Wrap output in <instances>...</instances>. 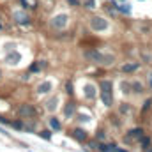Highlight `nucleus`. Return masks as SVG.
I'll return each mask as SVG.
<instances>
[{"label":"nucleus","instance_id":"obj_1","mask_svg":"<svg viewBox=\"0 0 152 152\" xmlns=\"http://www.w3.org/2000/svg\"><path fill=\"white\" fill-rule=\"evenodd\" d=\"M85 58L90 60V62H94V64H112V62H113V57H112V55H103V53H99L97 50H88V51H85Z\"/></svg>","mask_w":152,"mask_h":152},{"label":"nucleus","instance_id":"obj_2","mask_svg":"<svg viewBox=\"0 0 152 152\" xmlns=\"http://www.w3.org/2000/svg\"><path fill=\"white\" fill-rule=\"evenodd\" d=\"M99 87H101V99H103V103H104L106 106H112V103H113V94H112L113 85H112V81L103 80V81L99 83Z\"/></svg>","mask_w":152,"mask_h":152},{"label":"nucleus","instance_id":"obj_3","mask_svg":"<svg viewBox=\"0 0 152 152\" xmlns=\"http://www.w3.org/2000/svg\"><path fill=\"white\" fill-rule=\"evenodd\" d=\"M18 113H20V117H23V118H32V117H36V108L32 104H28V103H23L18 108Z\"/></svg>","mask_w":152,"mask_h":152},{"label":"nucleus","instance_id":"obj_4","mask_svg":"<svg viewBox=\"0 0 152 152\" xmlns=\"http://www.w3.org/2000/svg\"><path fill=\"white\" fill-rule=\"evenodd\" d=\"M90 27H92L94 30L101 32V30H106V28H108V21H106L104 18H101V16H96V18L90 20Z\"/></svg>","mask_w":152,"mask_h":152},{"label":"nucleus","instance_id":"obj_5","mask_svg":"<svg viewBox=\"0 0 152 152\" xmlns=\"http://www.w3.org/2000/svg\"><path fill=\"white\" fill-rule=\"evenodd\" d=\"M12 20L18 23V25H28L30 23V18L25 11H14L12 12Z\"/></svg>","mask_w":152,"mask_h":152},{"label":"nucleus","instance_id":"obj_6","mask_svg":"<svg viewBox=\"0 0 152 152\" xmlns=\"http://www.w3.org/2000/svg\"><path fill=\"white\" fill-rule=\"evenodd\" d=\"M67 14H57L53 20H51V27H55V28H64L66 25H67Z\"/></svg>","mask_w":152,"mask_h":152},{"label":"nucleus","instance_id":"obj_7","mask_svg":"<svg viewBox=\"0 0 152 152\" xmlns=\"http://www.w3.org/2000/svg\"><path fill=\"white\" fill-rule=\"evenodd\" d=\"M20 60H21V55H20L18 51H14V50H12V51H9V53L5 55V62H7L9 66H16Z\"/></svg>","mask_w":152,"mask_h":152},{"label":"nucleus","instance_id":"obj_8","mask_svg":"<svg viewBox=\"0 0 152 152\" xmlns=\"http://www.w3.org/2000/svg\"><path fill=\"white\" fill-rule=\"evenodd\" d=\"M142 136H143V129L140 127V129H133V131H129L127 136H126L124 140H126V142H133V140H140Z\"/></svg>","mask_w":152,"mask_h":152},{"label":"nucleus","instance_id":"obj_9","mask_svg":"<svg viewBox=\"0 0 152 152\" xmlns=\"http://www.w3.org/2000/svg\"><path fill=\"white\" fill-rule=\"evenodd\" d=\"M73 138H76L78 142H85L87 140V131L85 129H75L73 131Z\"/></svg>","mask_w":152,"mask_h":152},{"label":"nucleus","instance_id":"obj_10","mask_svg":"<svg viewBox=\"0 0 152 152\" xmlns=\"http://www.w3.org/2000/svg\"><path fill=\"white\" fill-rule=\"evenodd\" d=\"M50 90H51V81H42V83L37 85L39 94H46V92H50Z\"/></svg>","mask_w":152,"mask_h":152},{"label":"nucleus","instance_id":"obj_11","mask_svg":"<svg viewBox=\"0 0 152 152\" xmlns=\"http://www.w3.org/2000/svg\"><path fill=\"white\" fill-rule=\"evenodd\" d=\"M138 67H140L138 62H134V64H124V66H122V71H124V73H133V71H136Z\"/></svg>","mask_w":152,"mask_h":152},{"label":"nucleus","instance_id":"obj_12","mask_svg":"<svg viewBox=\"0 0 152 152\" xmlns=\"http://www.w3.org/2000/svg\"><path fill=\"white\" fill-rule=\"evenodd\" d=\"M46 64H44V60H39V62H34L32 66H30V73H39L42 67H44Z\"/></svg>","mask_w":152,"mask_h":152},{"label":"nucleus","instance_id":"obj_13","mask_svg":"<svg viewBox=\"0 0 152 152\" xmlns=\"http://www.w3.org/2000/svg\"><path fill=\"white\" fill-rule=\"evenodd\" d=\"M50 126H51L55 131H60V129H62V124L58 122V118H57V117H51V118H50Z\"/></svg>","mask_w":152,"mask_h":152},{"label":"nucleus","instance_id":"obj_14","mask_svg":"<svg viewBox=\"0 0 152 152\" xmlns=\"http://www.w3.org/2000/svg\"><path fill=\"white\" fill-rule=\"evenodd\" d=\"M46 108L51 112V110H55L57 108V97H53V99H50L48 103H46Z\"/></svg>","mask_w":152,"mask_h":152},{"label":"nucleus","instance_id":"obj_15","mask_svg":"<svg viewBox=\"0 0 152 152\" xmlns=\"http://www.w3.org/2000/svg\"><path fill=\"white\" fill-rule=\"evenodd\" d=\"M9 126H12L14 129H20V131H21V129H25V126H23V122H21V120H14V122H9Z\"/></svg>","mask_w":152,"mask_h":152},{"label":"nucleus","instance_id":"obj_16","mask_svg":"<svg viewBox=\"0 0 152 152\" xmlns=\"http://www.w3.org/2000/svg\"><path fill=\"white\" fill-rule=\"evenodd\" d=\"M73 113H75V104H73V103H69V104L66 106V115H67V117H71Z\"/></svg>","mask_w":152,"mask_h":152},{"label":"nucleus","instance_id":"obj_17","mask_svg":"<svg viewBox=\"0 0 152 152\" xmlns=\"http://www.w3.org/2000/svg\"><path fill=\"white\" fill-rule=\"evenodd\" d=\"M85 90H87V92H85V94H87V97H94V87H92V85H87V87H85Z\"/></svg>","mask_w":152,"mask_h":152},{"label":"nucleus","instance_id":"obj_18","mask_svg":"<svg viewBox=\"0 0 152 152\" xmlns=\"http://www.w3.org/2000/svg\"><path fill=\"white\" fill-rule=\"evenodd\" d=\"M41 138H44V140H51V133L50 131H41V133H37Z\"/></svg>","mask_w":152,"mask_h":152},{"label":"nucleus","instance_id":"obj_19","mask_svg":"<svg viewBox=\"0 0 152 152\" xmlns=\"http://www.w3.org/2000/svg\"><path fill=\"white\" fill-rule=\"evenodd\" d=\"M133 88H134V92H142V83L134 81V83H133Z\"/></svg>","mask_w":152,"mask_h":152},{"label":"nucleus","instance_id":"obj_20","mask_svg":"<svg viewBox=\"0 0 152 152\" xmlns=\"http://www.w3.org/2000/svg\"><path fill=\"white\" fill-rule=\"evenodd\" d=\"M66 92H67V94H73V83H71V81H67V85H66Z\"/></svg>","mask_w":152,"mask_h":152},{"label":"nucleus","instance_id":"obj_21","mask_svg":"<svg viewBox=\"0 0 152 152\" xmlns=\"http://www.w3.org/2000/svg\"><path fill=\"white\" fill-rule=\"evenodd\" d=\"M147 145H149V138H142V147L147 149Z\"/></svg>","mask_w":152,"mask_h":152},{"label":"nucleus","instance_id":"obj_22","mask_svg":"<svg viewBox=\"0 0 152 152\" xmlns=\"http://www.w3.org/2000/svg\"><path fill=\"white\" fill-rule=\"evenodd\" d=\"M94 4H96L94 0H87V2H85V5H87L88 9H92V7H94Z\"/></svg>","mask_w":152,"mask_h":152},{"label":"nucleus","instance_id":"obj_23","mask_svg":"<svg viewBox=\"0 0 152 152\" xmlns=\"http://www.w3.org/2000/svg\"><path fill=\"white\" fill-rule=\"evenodd\" d=\"M0 124H9V120H7V118H4V117L0 115Z\"/></svg>","mask_w":152,"mask_h":152},{"label":"nucleus","instance_id":"obj_24","mask_svg":"<svg viewBox=\"0 0 152 152\" xmlns=\"http://www.w3.org/2000/svg\"><path fill=\"white\" fill-rule=\"evenodd\" d=\"M67 2H69L71 5H80V2H78V0H67Z\"/></svg>","mask_w":152,"mask_h":152},{"label":"nucleus","instance_id":"obj_25","mask_svg":"<svg viewBox=\"0 0 152 152\" xmlns=\"http://www.w3.org/2000/svg\"><path fill=\"white\" fill-rule=\"evenodd\" d=\"M20 2H21V5H23V7H25V9H27V7H28V2H27V0H20Z\"/></svg>","mask_w":152,"mask_h":152},{"label":"nucleus","instance_id":"obj_26","mask_svg":"<svg viewBox=\"0 0 152 152\" xmlns=\"http://www.w3.org/2000/svg\"><path fill=\"white\" fill-rule=\"evenodd\" d=\"M149 85H151V88H152V73L149 75Z\"/></svg>","mask_w":152,"mask_h":152},{"label":"nucleus","instance_id":"obj_27","mask_svg":"<svg viewBox=\"0 0 152 152\" xmlns=\"http://www.w3.org/2000/svg\"><path fill=\"white\" fill-rule=\"evenodd\" d=\"M0 78H2V71H0Z\"/></svg>","mask_w":152,"mask_h":152}]
</instances>
